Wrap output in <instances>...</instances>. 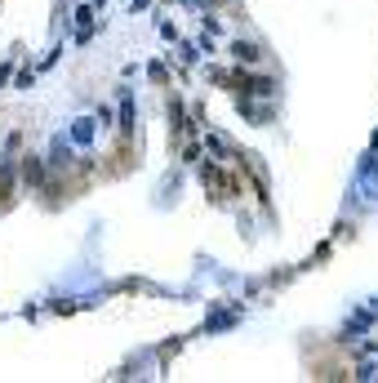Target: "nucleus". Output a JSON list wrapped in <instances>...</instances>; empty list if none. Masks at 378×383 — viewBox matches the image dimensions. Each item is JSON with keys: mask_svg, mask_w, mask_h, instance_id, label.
<instances>
[{"mask_svg": "<svg viewBox=\"0 0 378 383\" xmlns=\"http://www.w3.org/2000/svg\"><path fill=\"white\" fill-rule=\"evenodd\" d=\"M232 54H236V63H258V45L236 41V45H232Z\"/></svg>", "mask_w": 378, "mask_h": 383, "instance_id": "f257e3e1", "label": "nucleus"}]
</instances>
